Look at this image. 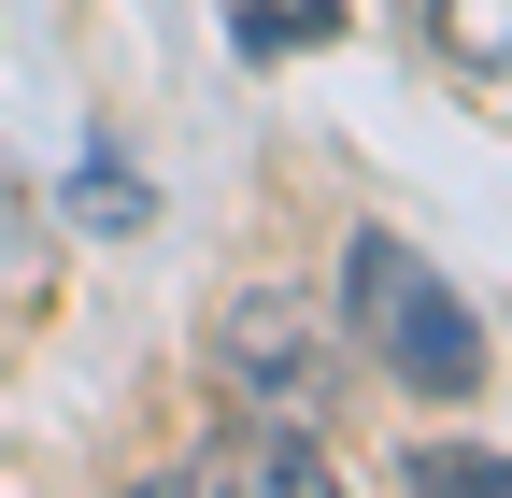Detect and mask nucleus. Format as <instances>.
I'll list each match as a JSON object with an SVG mask.
<instances>
[{"label":"nucleus","mask_w":512,"mask_h":498,"mask_svg":"<svg viewBox=\"0 0 512 498\" xmlns=\"http://www.w3.org/2000/svg\"><path fill=\"white\" fill-rule=\"evenodd\" d=\"M342 299H356V342L399 370L413 399H470V385H484V328H470V299L441 285L399 228H356V242H342Z\"/></svg>","instance_id":"nucleus-1"},{"label":"nucleus","mask_w":512,"mask_h":498,"mask_svg":"<svg viewBox=\"0 0 512 498\" xmlns=\"http://www.w3.org/2000/svg\"><path fill=\"white\" fill-rule=\"evenodd\" d=\"M214 370H228L242 413H285V427L328 413V328H313V299H285V285H242L214 314Z\"/></svg>","instance_id":"nucleus-2"},{"label":"nucleus","mask_w":512,"mask_h":498,"mask_svg":"<svg viewBox=\"0 0 512 498\" xmlns=\"http://www.w3.org/2000/svg\"><path fill=\"white\" fill-rule=\"evenodd\" d=\"M200 484H228V498H256V484H271V498H313V484H328V456H313V427H285V413H242L228 442L200 456Z\"/></svg>","instance_id":"nucleus-3"},{"label":"nucleus","mask_w":512,"mask_h":498,"mask_svg":"<svg viewBox=\"0 0 512 498\" xmlns=\"http://www.w3.org/2000/svg\"><path fill=\"white\" fill-rule=\"evenodd\" d=\"M228 29H242V57H313V43H342V0H228Z\"/></svg>","instance_id":"nucleus-4"},{"label":"nucleus","mask_w":512,"mask_h":498,"mask_svg":"<svg viewBox=\"0 0 512 498\" xmlns=\"http://www.w3.org/2000/svg\"><path fill=\"white\" fill-rule=\"evenodd\" d=\"M441 43L470 86H512V0H441Z\"/></svg>","instance_id":"nucleus-5"},{"label":"nucleus","mask_w":512,"mask_h":498,"mask_svg":"<svg viewBox=\"0 0 512 498\" xmlns=\"http://www.w3.org/2000/svg\"><path fill=\"white\" fill-rule=\"evenodd\" d=\"M413 484L427 498H512V456H470L456 442V456H413Z\"/></svg>","instance_id":"nucleus-6"},{"label":"nucleus","mask_w":512,"mask_h":498,"mask_svg":"<svg viewBox=\"0 0 512 498\" xmlns=\"http://www.w3.org/2000/svg\"><path fill=\"white\" fill-rule=\"evenodd\" d=\"M72 214H100V228H143V185L100 157V171H72Z\"/></svg>","instance_id":"nucleus-7"}]
</instances>
